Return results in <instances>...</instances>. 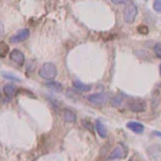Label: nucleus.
I'll return each instance as SVG.
<instances>
[{
	"mask_svg": "<svg viewBox=\"0 0 161 161\" xmlns=\"http://www.w3.org/2000/svg\"><path fill=\"white\" fill-rule=\"evenodd\" d=\"M39 75L42 79L52 80L56 77L57 75V68L53 62H44L39 70Z\"/></svg>",
	"mask_w": 161,
	"mask_h": 161,
	"instance_id": "obj_1",
	"label": "nucleus"
},
{
	"mask_svg": "<svg viewBox=\"0 0 161 161\" xmlns=\"http://www.w3.org/2000/svg\"><path fill=\"white\" fill-rule=\"evenodd\" d=\"M137 15V7L136 6L134 2H128V4L126 6L124 10V19L125 22L132 24L136 20V17Z\"/></svg>",
	"mask_w": 161,
	"mask_h": 161,
	"instance_id": "obj_2",
	"label": "nucleus"
},
{
	"mask_svg": "<svg viewBox=\"0 0 161 161\" xmlns=\"http://www.w3.org/2000/svg\"><path fill=\"white\" fill-rule=\"evenodd\" d=\"M87 100L89 101L90 104L96 105V106H102L104 105L108 101V96L103 92H97L89 95L87 97Z\"/></svg>",
	"mask_w": 161,
	"mask_h": 161,
	"instance_id": "obj_3",
	"label": "nucleus"
},
{
	"mask_svg": "<svg viewBox=\"0 0 161 161\" xmlns=\"http://www.w3.org/2000/svg\"><path fill=\"white\" fill-rule=\"evenodd\" d=\"M128 108L131 112H133V113H142V112H145L147 108L146 101L141 100V99L129 101Z\"/></svg>",
	"mask_w": 161,
	"mask_h": 161,
	"instance_id": "obj_4",
	"label": "nucleus"
},
{
	"mask_svg": "<svg viewBox=\"0 0 161 161\" xmlns=\"http://www.w3.org/2000/svg\"><path fill=\"white\" fill-rule=\"evenodd\" d=\"M30 31L28 28H23V29H19L15 35H13L11 38H10V42L12 43H19L22 41H25L29 38Z\"/></svg>",
	"mask_w": 161,
	"mask_h": 161,
	"instance_id": "obj_5",
	"label": "nucleus"
},
{
	"mask_svg": "<svg viewBox=\"0 0 161 161\" xmlns=\"http://www.w3.org/2000/svg\"><path fill=\"white\" fill-rule=\"evenodd\" d=\"M126 156V149H125L123 144H119L115 147L108 156V160H115V159H123Z\"/></svg>",
	"mask_w": 161,
	"mask_h": 161,
	"instance_id": "obj_6",
	"label": "nucleus"
},
{
	"mask_svg": "<svg viewBox=\"0 0 161 161\" xmlns=\"http://www.w3.org/2000/svg\"><path fill=\"white\" fill-rule=\"evenodd\" d=\"M10 58L13 62H15L19 66H23L25 61V56L24 54L22 53L19 50H13L11 53H10Z\"/></svg>",
	"mask_w": 161,
	"mask_h": 161,
	"instance_id": "obj_7",
	"label": "nucleus"
},
{
	"mask_svg": "<svg viewBox=\"0 0 161 161\" xmlns=\"http://www.w3.org/2000/svg\"><path fill=\"white\" fill-rule=\"evenodd\" d=\"M127 128L137 134H141L144 131V126L141 123H137V121H129V123H127Z\"/></svg>",
	"mask_w": 161,
	"mask_h": 161,
	"instance_id": "obj_8",
	"label": "nucleus"
},
{
	"mask_svg": "<svg viewBox=\"0 0 161 161\" xmlns=\"http://www.w3.org/2000/svg\"><path fill=\"white\" fill-rule=\"evenodd\" d=\"M61 117L64 118V120L67 121V123H73V121L76 120V115H75L71 110H68V108L62 110Z\"/></svg>",
	"mask_w": 161,
	"mask_h": 161,
	"instance_id": "obj_9",
	"label": "nucleus"
},
{
	"mask_svg": "<svg viewBox=\"0 0 161 161\" xmlns=\"http://www.w3.org/2000/svg\"><path fill=\"white\" fill-rule=\"evenodd\" d=\"M96 130H97L98 134H99L100 137H102V139H104V137H106V136H108V131H106V128L105 126L103 125L102 123H101L100 120H97L96 121Z\"/></svg>",
	"mask_w": 161,
	"mask_h": 161,
	"instance_id": "obj_10",
	"label": "nucleus"
},
{
	"mask_svg": "<svg viewBox=\"0 0 161 161\" xmlns=\"http://www.w3.org/2000/svg\"><path fill=\"white\" fill-rule=\"evenodd\" d=\"M73 86L76 88L79 92H90V90H92V86H90V85L80 83L79 80H74Z\"/></svg>",
	"mask_w": 161,
	"mask_h": 161,
	"instance_id": "obj_11",
	"label": "nucleus"
},
{
	"mask_svg": "<svg viewBox=\"0 0 161 161\" xmlns=\"http://www.w3.org/2000/svg\"><path fill=\"white\" fill-rule=\"evenodd\" d=\"M46 87H48L50 89L52 90H54V92H62V85L60 84V83H57V82H47L46 83Z\"/></svg>",
	"mask_w": 161,
	"mask_h": 161,
	"instance_id": "obj_12",
	"label": "nucleus"
},
{
	"mask_svg": "<svg viewBox=\"0 0 161 161\" xmlns=\"http://www.w3.org/2000/svg\"><path fill=\"white\" fill-rule=\"evenodd\" d=\"M15 92H16V88L11 84H8L6 86H3V92L7 97L11 98L13 95H15Z\"/></svg>",
	"mask_w": 161,
	"mask_h": 161,
	"instance_id": "obj_13",
	"label": "nucleus"
},
{
	"mask_svg": "<svg viewBox=\"0 0 161 161\" xmlns=\"http://www.w3.org/2000/svg\"><path fill=\"white\" fill-rule=\"evenodd\" d=\"M110 103L114 108H119V106H121V104H123V98H121V96L116 95L110 100Z\"/></svg>",
	"mask_w": 161,
	"mask_h": 161,
	"instance_id": "obj_14",
	"label": "nucleus"
},
{
	"mask_svg": "<svg viewBox=\"0 0 161 161\" xmlns=\"http://www.w3.org/2000/svg\"><path fill=\"white\" fill-rule=\"evenodd\" d=\"M9 54V45L6 42L0 41V57L4 58Z\"/></svg>",
	"mask_w": 161,
	"mask_h": 161,
	"instance_id": "obj_15",
	"label": "nucleus"
},
{
	"mask_svg": "<svg viewBox=\"0 0 161 161\" xmlns=\"http://www.w3.org/2000/svg\"><path fill=\"white\" fill-rule=\"evenodd\" d=\"M0 74L2 75V77L6 80H12V82H20V79L17 76H15L14 74H11V73H8V72H3L1 71Z\"/></svg>",
	"mask_w": 161,
	"mask_h": 161,
	"instance_id": "obj_16",
	"label": "nucleus"
},
{
	"mask_svg": "<svg viewBox=\"0 0 161 161\" xmlns=\"http://www.w3.org/2000/svg\"><path fill=\"white\" fill-rule=\"evenodd\" d=\"M154 53L158 58H161V43L155 44L154 46Z\"/></svg>",
	"mask_w": 161,
	"mask_h": 161,
	"instance_id": "obj_17",
	"label": "nucleus"
},
{
	"mask_svg": "<svg viewBox=\"0 0 161 161\" xmlns=\"http://www.w3.org/2000/svg\"><path fill=\"white\" fill-rule=\"evenodd\" d=\"M137 31H139L141 35H147V33L149 32L148 27L145 26V25H140L139 27H137Z\"/></svg>",
	"mask_w": 161,
	"mask_h": 161,
	"instance_id": "obj_18",
	"label": "nucleus"
},
{
	"mask_svg": "<svg viewBox=\"0 0 161 161\" xmlns=\"http://www.w3.org/2000/svg\"><path fill=\"white\" fill-rule=\"evenodd\" d=\"M153 8H154V10L156 12L161 13V0H155Z\"/></svg>",
	"mask_w": 161,
	"mask_h": 161,
	"instance_id": "obj_19",
	"label": "nucleus"
},
{
	"mask_svg": "<svg viewBox=\"0 0 161 161\" xmlns=\"http://www.w3.org/2000/svg\"><path fill=\"white\" fill-rule=\"evenodd\" d=\"M3 35H4V26L2 24L1 20H0V37H2Z\"/></svg>",
	"mask_w": 161,
	"mask_h": 161,
	"instance_id": "obj_20",
	"label": "nucleus"
},
{
	"mask_svg": "<svg viewBox=\"0 0 161 161\" xmlns=\"http://www.w3.org/2000/svg\"><path fill=\"white\" fill-rule=\"evenodd\" d=\"M111 1L115 4H123L125 2H127V0H111Z\"/></svg>",
	"mask_w": 161,
	"mask_h": 161,
	"instance_id": "obj_21",
	"label": "nucleus"
},
{
	"mask_svg": "<svg viewBox=\"0 0 161 161\" xmlns=\"http://www.w3.org/2000/svg\"><path fill=\"white\" fill-rule=\"evenodd\" d=\"M154 134H157L158 136H160V137H161V132H159V131H155V132H154Z\"/></svg>",
	"mask_w": 161,
	"mask_h": 161,
	"instance_id": "obj_22",
	"label": "nucleus"
},
{
	"mask_svg": "<svg viewBox=\"0 0 161 161\" xmlns=\"http://www.w3.org/2000/svg\"><path fill=\"white\" fill-rule=\"evenodd\" d=\"M160 74H161V64H160Z\"/></svg>",
	"mask_w": 161,
	"mask_h": 161,
	"instance_id": "obj_23",
	"label": "nucleus"
}]
</instances>
